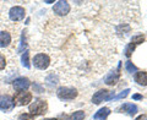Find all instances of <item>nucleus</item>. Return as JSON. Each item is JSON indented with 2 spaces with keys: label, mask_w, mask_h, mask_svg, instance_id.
Listing matches in <instances>:
<instances>
[{
  "label": "nucleus",
  "mask_w": 147,
  "mask_h": 120,
  "mask_svg": "<svg viewBox=\"0 0 147 120\" xmlns=\"http://www.w3.org/2000/svg\"><path fill=\"white\" fill-rule=\"evenodd\" d=\"M43 120H58V119H43Z\"/></svg>",
  "instance_id": "nucleus-27"
},
{
  "label": "nucleus",
  "mask_w": 147,
  "mask_h": 120,
  "mask_svg": "<svg viewBox=\"0 0 147 120\" xmlns=\"http://www.w3.org/2000/svg\"><path fill=\"white\" fill-rule=\"evenodd\" d=\"M144 40H145V36L144 34H137V36H134L131 38V43H134V44H141V43H144Z\"/></svg>",
  "instance_id": "nucleus-19"
},
{
  "label": "nucleus",
  "mask_w": 147,
  "mask_h": 120,
  "mask_svg": "<svg viewBox=\"0 0 147 120\" xmlns=\"http://www.w3.org/2000/svg\"><path fill=\"white\" fill-rule=\"evenodd\" d=\"M125 69H126V71H127V72H130V73H132V72H137V67L130 61V60H127V61L125 63Z\"/></svg>",
  "instance_id": "nucleus-20"
},
{
  "label": "nucleus",
  "mask_w": 147,
  "mask_h": 120,
  "mask_svg": "<svg viewBox=\"0 0 147 120\" xmlns=\"http://www.w3.org/2000/svg\"><path fill=\"white\" fill-rule=\"evenodd\" d=\"M57 96L61 100H71L77 97V91L72 87H59L57 91Z\"/></svg>",
  "instance_id": "nucleus-1"
},
{
  "label": "nucleus",
  "mask_w": 147,
  "mask_h": 120,
  "mask_svg": "<svg viewBox=\"0 0 147 120\" xmlns=\"http://www.w3.org/2000/svg\"><path fill=\"white\" fill-rule=\"evenodd\" d=\"M119 69H120V64H119V66H118V70L110 71L107 75V77H105V80H104L105 84L109 85V86H113V85L117 84V82L119 81V78H120V72H119Z\"/></svg>",
  "instance_id": "nucleus-9"
},
{
  "label": "nucleus",
  "mask_w": 147,
  "mask_h": 120,
  "mask_svg": "<svg viewBox=\"0 0 147 120\" xmlns=\"http://www.w3.org/2000/svg\"><path fill=\"white\" fill-rule=\"evenodd\" d=\"M119 112L120 113H126L127 115L130 117H135L139 112V108H137L136 104H132V103H125L123 104L120 108H119Z\"/></svg>",
  "instance_id": "nucleus-8"
},
{
  "label": "nucleus",
  "mask_w": 147,
  "mask_h": 120,
  "mask_svg": "<svg viewBox=\"0 0 147 120\" xmlns=\"http://www.w3.org/2000/svg\"><path fill=\"white\" fill-rule=\"evenodd\" d=\"M5 66H6V60H5V57H4L3 54H0V70L5 69Z\"/></svg>",
  "instance_id": "nucleus-23"
},
{
  "label": "nucleus",
  "mask_w": 147,
  "mask_h": 120,
  "mask_svg": "<svg viewBox=\"0 0 147 120\" xmlns=\"http://www.w3.org/2000/svg\"><path fill=\"white\" fill-rule=\"evenodd\" d=\"M110 114V109L104 107V108H100L97 113L93 115V119L94 120H105L108 118V115Z\"/></svg>",
  "instance_id": "nucleus-14"
},
{
  "label": "nucleus",
  "mask_w": 147,
  "mask_h": 120,
  "mask_svg": "<svg viewBox=\"0 0 147 120\" xmlns=\"http://www.w3.org/2000/svg\"><path fill=\"white\" fill-rule=\"evenodd\" d=\"M22 65H24L25 67H27V69H30V52L28 50H25V53L22 54Z\"/></svg>",
  "instance_id": "nucleus-16"
},
{
  "label": "nucleus",
  "mask_w": 147,
  "mask_h": 120,
  "mask_svg": "<svg viewBox=\"0 0 147 120\" xmlns=\"http://www.w3.org/2000/svg\"><path fill=\"white\" fill-rule=\"evenodd\" d=\"M48 109V104L45 100L42 99H37L33 103L30 105V114L32 115H43L44 113H47Z\"/></svg>",
  "instance_id": "nucleus-2"
},
{
  "label": "nucleus",
  "mask_w": 147,
  "mask_h": 120,
  "mask_svg": "<svg viewBox=\"0 0 147 120\" xmlns=\"http://www.w3.org/2000/svg\"><path fill=\"white\" fill-rule=\"evenodd\" d=\"M135 47H136V44H134V43H129V44L126 45L125 50H124V53H125V57H126V58H130V57H131L132 52L135 50Z\"/></svg>",
  "instance_id": "nucleus-18"
},
{
  "label": "nucleus",
  "mask_w": 147,
  "mask_h": 120,
  "mask_svg": "<svg viewBox=\"0 0 147 120\" xmlns=\"http://www.w3.org/2000/svg\"><path fill=\"white\" fill-rule=\"evenodd\" d=\"M9 16H10V18L12 21H21V20H24L25 16H26L25 9L21 7V6H13V7L10 9Z\"/></svg>",
  "instance_id": "nucleus-5"
},
{
  "label": "nucleus",
  "mask_w": 147,
  "mask_h": 120,
  "mask_svg": "<svg viewBox=\"0 0 147 120\" xmlns=\"http://www.w3.org/2000/svg\"><path fill=\"white\" fill-rule=\"evenodd\" d=\"M33 90H34V91H37L38 93H40V92H43V88H42L40 86H38L37 84H34V85H33Z\"/></svg>",
  "instance_id": "nucleus-24"
},
{
  "label": "nucleus",
  "mask_w": 147,
  "mask_h": 120,
  "mask_svg": "<svg viewBox=\"0 0 147 120\" xmlns=\"http://www.w3.org/2000/svg\"><path fill=\"white\" fill-rule=\"evenodd\" d=\"M11 43V36L6 31L0 32V48H5Z\"/></svg>",
  "instance_id": "nucleus-12"
},
{
  "label": "nucleus",
  "mask_w": 147,
  "mask_h": 120,
  "mask_svg": "<svg viewBox=\"0 0 147 120\" xmlns=\"http://www.w3.org/2000/svg\"><path fill=\"white\" fill-rule=\"evenodd\" d=\"M136 120H147V117L146 115H140L139 118H136Z\"/></svg>",
  "instance_id": "nucleus-26"
},
{
  "label": "nucleus",
  "mask_w": 147,
  "mask_h": 120,
  "mask_svg": "<svg viewBox=\"0 0 147 120\" xmlns=\"http://www.w3.org/2000/svg\"><path fill=\"white\" fill-rule=\"evenodd\" d=\"M18 120H34V115L25 113V114H21L20 117H18Z\"/></svg>",
  "instance_id": "nucleus-21"
},
{
  "label": "nucleus",
  "mask_w": 147,
  "mask_h": 120,
  "mask_svg": "<svg viewBox=\"0 0 147 120\" xmlns=\"http://www.w3.org/2000/svg\"><path fill=\"white\" fill-rule=\"evenodd\" d=\"M129 92H130V90H129V88H127V90H124L121 93H119L118 96H115L113 99H121V98H125V97L129 94Z\"/></svg>",
  "instance_id": "nucleus-22"
},
{
  "label": "nucleus",
  "mask_w": 147,
  "mask_h": 120,
  "mask_svg": "<svg viewBox=\"0 0 147 120\" xmlns=\"http://www.w3.org/2000/svg\"><path fill=\"white\" fill-rule=\"evenodd\" d=\"M85 118V112H82V110H77L74 114L70 115V118L69 120H84Z\"/></svg>",
  "instance_id": "nucleus-17"
},
{
  "label": "nucleus",
  "mask_w": 147,
  "mask_h": 120,
  "mask_svg": "<svg viewBox=\"0 0 147 120\" xmlns=\"http://www.w3.org/2000/svg\"><path fill=\"white\" fill-rule=\"evenodd\" d=\"M33 64L37 69H39V70H45L49 64H50V58L48 57L47 54H43V53H39L34 55L33 58Z\"/></svg>",
  "instance_id": "nucleus-3"
},
{
  "label": "nucleus",
  "mask_w": 147,
  "mask_h": 120,
  "mask_svg": "<svg viewBox=\"0 0 147 120\" xmlns=\"http://www.w3.org/2000/svg\"><path fill=\"white\" fill-rule=\"evenodd\" d=\"M15 104H13V100H12V97L11 96H3L0 97V109L3 112H9V110H12Z\"/></svg>",
  "instance_id": "nucleus-6"
},
{
  "label": "nucleus",
  "mask_w": 147,
  "mask_h": 120,
  "mask_svg": "<svg viewBox=\"0 0 147 120\" xmlns=\"http://www.w3.org/2000/svg\"><path fill=\"white\" fill-rule=\"evenodd\" d=\"M53 10L57 15L64 16V15H66V13H69V11H70V5H69L67 1H58V3H55Z\"/></svg>",
  "instance_id": "nucleus-7"
},
{
  "label": "nucleus",
  "mask_w": 147,
  "mask_h": 120,
  "mask_svg": "<svg viewBox=\"0 0 147 120\" xmlns=\"http://www.w3.org/2000/svg\"><path fill=\"white\" fill-rule=\"evenodd\" d=\"M108 96H109V91H107V90H100V91L96 92V93L93 94V97H92V103H94V104L102 103L103 100H107Z\"/></svg>",
  "instance_id": "nucleus-11"
},
{
  "label": "nucleus",
  "mask_w": 147,
  "mask_h": 120,
  "mask_svg": "<svg viewBox=\"0 0 147 120\" xmlns=\"http://www.w3.org/2000/svg\"><path fill=\"white\" fill-rule=\"evenodd\" d=\"M45 82L49 85V86H55L59 82V78L57 75H54V73H50L49 76H47V78H45Z\"/></svg>",
  "instance_id": "nucleus-15"
},
{
  "label": "nucleus",
  "mask_w": 147,
  "mask_h": 120,
  "mask_svg": "<svg viewBox=\"0 0 147 120\" xmlns=\"http://www.w3.org/2000/svg\"><path fill=\"white\" fill-rule=\"evenodd\" d=\"M135 82L141 86H147V72L146 71H137L134 76Z\"/></svg>",
  "instance_id": "nucleus-13"
},
{
  "label": "nucleus",
  "mask_w": 147,
  "mask_h": 120,
  "mask_svg": "<svg viewBox=\"0 0 147 120\" xmlns=\"http://www.w3.org/2000/svg\"><path fill=\"white\" fill-rule=\"evenodd\" d=\"M132 99H135V100H141V99H142V96H141V94H134V96H132Z\"/></svg>",
  "instance_id": "nucleus-25"
},
{
  "label": "nucleus",
  "mask_w": 147,
  "mask_h": 120,
  "mask_svg": "<svg viewBox=\"0 0 147 120\" xmlns=\"http://www.w3.org/2000/svg\"><path fill=\"white\" fill-rule=\"evenodd\" d=\"M30 87V80L26 77H18L13 81V88L17 91H25Z\"/></svg>",
  "instance_id": "nucleus-10"
},
{
  "label": "nucleus",
  "mask_w": 147,
  "mask_h": 120,
  "mask_svg": "<svg viewBox=\"0 0 147 120\" xmlns=\"http://www.w3.org/2000/svg\"><path fill=\"white\" fill-rule=\"evenodd\" d=\"M15 105H26L32 100V94L26 91H18L12 98Z\"/></svg>",
  "instance_id": "nucleus-4"
}]
</instances>
